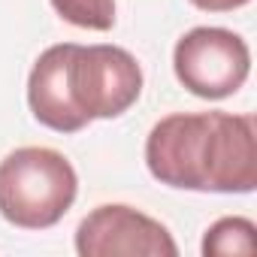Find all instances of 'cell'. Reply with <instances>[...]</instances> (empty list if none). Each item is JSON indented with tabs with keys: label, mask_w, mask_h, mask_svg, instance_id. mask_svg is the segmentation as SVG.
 <instances>
[{
	"label": "cell",
	"mask_w": 257,
	"mask_h": 257,
	"mask_svg": "<svg viewBox=\"0 0 257 257\" xmlns=\"http://www.w3.org/2000/svg\"><path fill=\"white\" fill-rule=\"evenodd\" d=\"M143 94V70L121 46L58 43L28 79L34 118L58 134H79L94 118H118Z\"/></svg>",
	"instance_id": "6da1fadb"
},
{
	"label": "cell",
	"mask_w": 257,
	"mask_h": 257,
	"mask_svg": "<svg viewBox=\"0 0 257 257\" xmlns=\"http://www.w3.org/2000/svg\"><path fill=\"white\" fill-rule=\"evenodd\" d=\"M146 167L182 191L251 194L257 188V137L251 115L176 112L146 140Z\"/></svg>",
	"instance_id": "7a4b0ae2"
},
{
	"label": "cell",
	"mask_w": 257,
	"mask_h": 257,
	"mask_svg": "<svg viewBox=\"0 0 257 257\" xmlns=\"http://www.w3.org/2000/svg\"><path fill=\"white\" fill-rule=\"evenodd\" d=\"M76 194V170L55 149L25 146L0 161V215L22 230L55 227Z\"/></svg>",
	"instance_id": "3957f363"
},
{
	"label": "cell",
	"mask_w": 257,
	"mask_h": 257,
	"mask_svg": "<svg viewBox=\"0 0 257 257\" xmlns=\"http://www.w3.org/2000/svg\"><path fill=\"white\" fill-rule=\"evenodd\" d=\"M176 79L200 100H224L236 94L251 73L245 40L227 28H194L173 49Z\"/></svg>",
	"instance_id": "277c9868"
},
{
	"label": "cell",
	"mask_w": 257,
	"mask_h": 257,
	"mask_svg": "<svg viewBox=\"0 0 257 257\" xmlns=\"http://www.w3.org/2000/svg\"><path fill=\"white\" fill-rule=\"evenodd\" d=\"M76 251L82 257H176L179 245L161 221L134 206L106 203L82 218L76 230Z\"/></svg>",
	"instance_id": "5b68a950"
},
{
	"label": "cell",
	"mask_w": 257,
	"mask_h": 257,
	"mask_svg": "<svg viewBox=\"0 0 257 257\" xmlns=\"http://www.w3.org/2000/svg\"><path fill=\"white\" fill-rule=\"evenodd\" d=\"M203 254L230 257V254H254V224L248 218H221L206 230Z\"/></svg>",
	"instance_id": "8992f818"
},
{
	"label": "cell",
	"mask_w": 257,
	"mask_h": 257,
	"mask_svg": "<svg viewBox=\"0 0 257 257\" xmlns=\"http://www.w3.org/2000/svg\"><path fill=\"white\" fill-rule=\"evenodd\" d=\"M55 13L85 31H112L115 28V0H52Z\"/></svg>",
	"instance_id": "52a82bcc"
},
{
	"label": "cell",
	"mask_w": 257,
	"mask_h": 257,
	"mask_svg": "<svg viewBox=\"0 0 257 257\" xmlns=\"http://www.w3.org/2000/svg\"><path fill=\"white\" fill-rule=\"evenodd\" d=\"M191 4L197 10H206V13H233V10L251 4V0H191Z\"/></svg>",
	"instance_id": "ba28073f"
}]
</instances>
